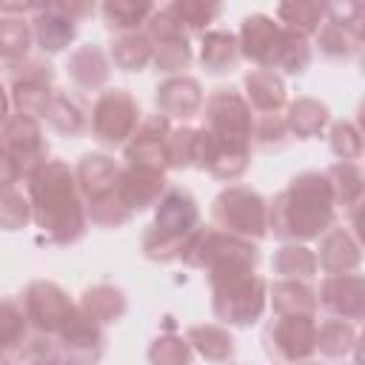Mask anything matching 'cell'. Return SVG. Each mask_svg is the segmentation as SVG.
<instances>
[{"label": "cell", "instance_id": "1", "mask_svg": "<svg viewBox=\"0 0 365 365\" xmlns=\"http://www.w3.org/2000/svg\"><path fill=\"white\" fill-rule=\"evenodd\" d=\"M31 220L57 245L77 242L86 231V208L74 171L60 160H46L34 174L26 177Z\"/></svg>", "mask_w": 365, "mask_h": 365}, {"label": "cell", "instance_id": "2", "mask_svg": "<svg viewBox=\"0 0 365 365\" xmlns=\"http://www.w3.org/2000/svg\"><path fill=\"white\" fill-rule=\"evenodd\" d=\"M334 222V194L328 177L305 171L279 191L268 208V228L282 240H314Z\"/></svg>", "mask_w": 365, "mask_h": 365}, {"label": "cell", "instance_id": "3", "mask_svg": "<svg viewBox=\"0 0 365 365\" xmlns=\"http://www.w3.org/2000/svg\"><path fill=\"white\" fill-rule=\"evenodd\" d=\"M200 222V208L197 200L182 191V188H171L160 197L157 202V214H154V225L145 231L143 237V251L148 259L157 262H168L180 257L182 242L188 240V234L197 228Z\"/></svg>", "mask_w": 365, "mask_h": 365}, {"label": "cell", "instance_id": "4", "mask_svg": "<svg viewBox=\"0 0 365 365\" xmlns=\"http://www.w3.org/2000/svg\"><path fill=\"white\" fill-rule=\"evenodd\" d=\"M214 314L228 325H251L265 311V282L254 268H231L208 274Z\"/></svg>", "mask_w": 365, "mask_h": 365}, {"label": "cell", "instance_id": "5", "mask_svg": "<svg viewBox=\"0 0 365 365\" xmlns=\"http://www.w3.org/2000/svg\"><path fill=\"white\" fill-rule=\"evenodd\" d=\"M211 220L217 231L240 240H259L268 231V205L265 200L245 188V185H231L217 194L211 202Z\"/></svg>", "mask_w": 365, "mask_h": 365}, {"label": "cell", "instance_id": "6", "mask_svg": "<svg viewBox=\"0 0 365 365\" xmlns=\"http://www.w3.org/2000/svg\"><path fill=\"white\" fill-rule=\"evenodd\" d=\"M265 354L279 365H299L317 351V319L314 317H277L265 334Z\"/></svg>", "mask_w": 365, "mask_h": 365}, {"label": "cell", "instance_id": "7", "mask_svg": "<svg viewBox=\"0 0 365 365\" xmlns=\"http://www.w3.org/2000/svg\"><path fill=\"white\" fill-rule=\"evenodd\" d=\"M137 125H140V108L128 91L114 88L97 97L91 108V131L100 143H108V145L125 143Z\"/></svg>", "mask_w": 365, "mask_h": 365}, {"label": "cell", "instance_id": "8", "mask_svg": "<svg viewBox=\"0 0 365 365\" xmlns=\"http://www.w3.org/2000/svg\"><path fill=\"white\" fill-rule=\"evenodd\" d=\"M202 128L211 131L214 137L222 140H240L248 143L251 140V108L245 103V97H240L234 88H217L208 100H205V114H202Z\"/></svg>", "mask_w": 365, "mask_h": 365}, {"label": "cell", "instance_id": "9", "mask_svg": "<svg viewBox=\"0 0 365 365\" xmlns=\"http://www.w3.org/2000/svg\"><path fill=\"white\" fill-rule=\"evenodd\" d=\"M251 160V145L240 140H222L200 128L194 140V165L205 168L217 180H237Z\"/></svg>", "mask_w": 365, "mask_h": 365}, {"label": "cell", "instance_id": "10", "mask_svg": "<svg viewBox=\"0 0 365 365\" xmlns=\"http://www.w3.org/2000/svg\"><path fill=\"white\" fill-rule=\"evenodd\" d=\"M74 308L77 305L66 297V291L57 282L37 279L23 294V314L40 334H57L74 314Z\"/></svg>", "mask_w": 365, "mask_h": 365}, {"label": "cell", "instance_id": "11", "mask_svg": "<svg viewBox=\"0 0 365 365\" xmlns=\"http://www.w3.org/2000/svg\"><path fill=\"white\" fill-rule=\"evenodd\" d=\"M240 57H248L251 63H257L259 68H277L279 54H282V43H285V29L279 23H274L265 14H251L242 20L240 29Z\"/></svg>", "mask_w": 365, "mask_h": 365}, {"label": "cell", "instance_id": "12", "mask_svg": "<svg viewBox=\"0 0 365 365\" xmlns=\"http://www.w3.org/2000/svg\"><path fill=\"white\" fill-rule=\"evenodd\" d=\"M0 140L6 145V151L14 157L17 168L23 177L34 174L43 163H46V143H43V131L37 125L34 117H26V114H14L3 123V131H0Z\"/></svg>", "mask_w": 365, "mask_h": 365}, {"label": "cell", "instance_id": "13", "mask_svg": "<svg viewBox=\"0 0 365 365\" xmlns=\"http://www.w3.org/2000/svg\"><path fill=\"white\" fill-rule=\"evenodd\" d=\"M51 66L40 60H29L26 66H17L14 71V106L26 117H46V108L54 97L51 91Z\"/></svg>", "mask_w": 365, "mask_h": 365}, {"label": "cell", "instance_id": "14", "mask_svg": "<svg viewBox=\"0 0 365 365\" xmlns=\"http://www.w3.org/2000/svg\"><path fill=\"white\" fill-rule=\"evenodd\" d=\"M63 351L68 354L71 362L77 365H97L103 356V331L97 322H91L80 308H74V314L66 319V325L57 331Z\"/></svg>", "mask_w": 365, "mask_h": 365}, {"label": "cell", "instance_id": "15", "mask_svg": "<svg viewBox=\"0 0 365 365\" xmlns=\"http://www.w3.org/2000/svg\"><path fill=\"white\" fill-rule=\"evenodd\" d=\"M165 194V174L151 165H128L117 177V197L123 205L134 214L148 205H157L160 197Z\"/></svg>", "mask_w": 365, "mask_h": 365}, {"label": "cell", "instance_id": "16", "mask_svg": "<svg viewBox=\"0 0 365 365\" xmlns=\"http://www.w3.org/2000/svg\"><path fill=\"white\" fill-rule=\"evenodd\" d=\"M336 319H362L365 314V282L359 274H334L322 282L319 299Z\"/></svg>", "mask_w": 365, "mask_h": 365}, {"label": "cell", "instance_id": "17", "mask_svg": "<svg viewBox=\"0 0 365 365\" xmlns=\"http://www.w3.org/2000/svg\"><path fill=\"white\" fill-rule=\"evenodd\" d=\"M171 125L165 117L154 114L148 120H143L134 134L131 143L125 145V160L128 165H151V168H165V137H168Z\"/></svg>", "mask_w": 365, "mask_h": 365}, {"label": "cell", "instance_id": "18", "mask_svg": "<svg viewBox=\"0 0 365 365\" xmlns=\"http://www.w3.org/2000/svg\"><path fill=\"white\" fill-rule=\"evenodd\" d=\"M157 108L160 117H180L188 120L202 108V88L194 77H171L157 86Z\"/></svg>", "mask_w": 365, "mask_h": 365}, {"label": "cell", "instance_id": "19", "mask_svg": "<svg viewBox=\"0 0 365 365\" xmlns=\"http://www.w3.org/2000/svg\"><path fill=\"white\" fill-rule=\"evenodd\" d=\"M317 265H322L331 277L334 274H351L359 265V245L351 237V231L345 228H328L322 242H319V259Z\"/></svg>", "mask_w": 365, "mask_h": 365}, {"label": "cell", "instance_id": "20", "mask_svg": "<svg viewBox=\"0 0 365 365\" xmlns=\"http://www.w3.org/2000/svg\"><path fill=\"white\" fill-rule=\"evenodd\" d=\"M245 103L259 114H277L285 106V83L271 68H254L245 77Z\"/></svg>", "mask_w": 365, "mask_h": 365}, {"label": "cell", "instance_id": "21", "mask_svg": "<svg viewBox=\"0 0 365 365\" xmlns=\"http://www.w3.org/2000/svg\"><path fill=\"white\" fill-rule=\"evenodd\" d=\"M77 34V20L66 17L63 11H57L51 3L40 6L34 11V37L40 43L43 51H60L66 48Z\"/></svg>", "mask_w": 365, "mask_h": 365}, {"label": "cell", "instance_id": "22", "mask_svg": "<svg viewBox=\"0 0 365 365\" xmlns=\"http://www.w3.org/2000/svg\"><path fill=\"white\" fill-rule=\"evenodd\" d=\"M117 177H120V168L106 154H86L80 160V165H77V174H74L77 188L83 191L86 200L100 197L106 191H114L117 188Z\"/></svg>", "mask_w": 365, "mask_h": 365}, {"label": "cell", "instance_id": "23", "mask_svg": "<svg viewBox=\"0 0 365 365\" xmlns=\"http://www.w3.org/2000/svg\"><path fill=\"white\" fill-rule=\"evenodd\" d=\"M68 77L80 86V88H100L108 80V57L100 46H80L68 54Z\"/></svg>", "mask_w": 365, "mask_h": 365}, {"label": "cell", "instance_id": "24", "mask_svg": "<svg viewBox=\"0 0 365 365\" xmlns=\"http://www.w3.org/2000/svg\"><path fill=\"white\" fill-rule=\"evenodd\" d=\"M77 308H80L91 322H97V325L103 328V325H111V322L123 319L128 302H125V297H123L120 288H114V285H94V288H88V291L80 297V305H77Z\"/></svg>", "mask_w": 365, "mask_h": 365}, {"label": "cell", "instance_id": "25", "mask_svg": "<svg viewBox=\"0 0 365 365\" xmlns=\"http://www.w3.org/2000/svg\"><path fill=\"white\" fill-rule=\"evenodd\" d=\"M200 60H202L205 71H211V74L234 71L237 63H240V43H237V37L231 31H222V29L205 31L202 48H200Z\"/></svg>", "mask_w": 365, "mask_h": 365}, {"label": "cell", "instance_id": "26", "mask_svg": "<svg viewBox=\"0 0 365 365\" xmlns=\"http://www.w3.org/2000/svg\"><path fill=\"white\" fill-rule=\"evenodd\" d=\"M271 299H274L277 317H314L319 305L314 291L297 279H279L271 291Z\"/></svg>", "mask_w": 365, "mask_h": 365}, {"label": "cell", "instance_id": "27", "mask_svg": "<svg viewBox=\"0 0 365 365\" xmlns=\"http://www.w3.org/2000/svg\"><path fill=\"white\" fill-rule=\"evenodd\" d=\"M328 123V108L325 103L314 100V97H299L288 106V114H285V125L291 134L308 140V137H317Z\"/></svg>", "mask_w": 365, "mask_h": 365}, {"label": "cell", "instance_id": "28", "mask_svg": "<svg viewBox=\"0 0 365 365\" xmlns=\"http://www.w3.org/2000/svg\"><path fill=\"white\" fill-rule=\"evenodd\" d=\"M328 185H331V194H334V205L339 202L342 208L348 211H356L359 200H362V171L356 168V163H334L328 171Z\"/></svg>", "mask_w": 365, "mask_h": 365}, {"label": "cell", "instance_id": "29", "mask_svg": "<svg viewBox=\"0 0 365 365\" xmlns=\"http://www.w3.org/2000/svg\"><path fill=\"white\" fill-rule=\"evenodd\" d=\"M185 342L197 354H202L208 362H225L234 354V339L220 325H194V328H188Z\"/></svg>", "mask_w": 365, "mask_h": 365}, {"label": "cell", "instance_id": "30", "mask_svg": "<svg viewBox=\"0 0 365 365\" xmlns=\"http://www.w3.org/2000/svg\"><path fill=\"white\" fill-rule=\"evenodd\" d=\"M111 60L123 71H140L154 60V46H151V40L145 34L128 31V34H120L111 43Z\"/></svg>", "mask_w": 365, "mask_h": 365}, {"label": "cell", "instance_id": "31", "mask_svg": "<svg viewBox=\"0 0 365 365\" xmlns=\"http://www.w3.org/2000/svg\"><path fill=\"white\" fill-rule=\"evenodd\" d=\"M100 11H103L106 26L111 31L128 34V31H137V26L148 23V17L154 14V6L151 3H134V0H108L100 6Z\"/></svg>", "mask_w": 365, "mask_h": 365}, {"label": "cell", "instance_id": "32", "mask_svg": "<svg viewBox=\"0 0 365 365\" xmlns=\"http://www.w3.org/2000/svg\"><path fill=\"white\" fill-rule=\"evenodd\" d=\"M354 345H356V328H354V322L331 317V319H322L317 325V351H322L325 356H331V359L345 356Z\"/></svg>", "mask_w": 365, "mask_h": 365}, {"label": "cell", "instance_id": "33", "mask_svg": "<svg viewBox=\"0 0 365 365\" xmlns=\"http://www.w3.org/2000/svg\"><path fill=\"white\" fill-rule=\"evenodd\" d=\"M274 274H279L282 279H308L317 271V254L308 251L305 245H282L274 254Z\"/></svg>", "mask_w": 365, "mask_h": 365}, {"label": "cell", "instance_id": "34", "mask_svg": "<svg viewBox=\"0 0 365 365\" xmlns=\"http://www.w3.org/2000/svg\"><path fill=\"white\" fill-rule=\"evenodd\" d=\"M325 9L328 6H322V3H282L277 9V17L285 23L282 29L308 37V34H314L319 29V23L325 17Z\"/></svg>", "mask_w": 365, "mask_h": 365}, {"label": "cell", "instance_id": "35", "mask_svg": "<svg viewBox=\"0 0 365 365\" xmlns=\"http://www.w3.org/2000/svg\"><path fill=\"white\" fill-rule=\"evenodd\" d=\"M46 120L60 131V134H80L86 128V111L83 106L68 97V94H54L48 108H46Z\"/></svg>", "mask_w": 365, "mask_h": 365}, {"label": "cell", "instance_id": "36", "mask_svg": "<svg viewBox=\"0 0 365 365\" xmlns=\"http://www.w3.org/2000/svg\"><path fill=\"white\" fill-rule=\"evenodd\" d=\"M317 31H319V34H317V43H319V51H322L325 57L345 60V57H351V54L359 48V43H362L351 29L339 26L336 20H325Z\"/></svg>", "mask_w": 365, "mask_h": 365}, {"label": "cell", "instance_id": "37", "mask_svg": "<svg viewBox=\"0 0 365 365\" xmlns=\"http://www.w3.org/2000/svg\"><path fill=\"white\" fill-rule=\"evenodd\" d=\"M31 46V29L23 17H0V57L20 60Z\"/></svg>", "mask_w": 365, "mask_h": 365}, {"label": "cell", "instance_id": "38", "mask_svg": "<svg viewBox=\"0 0 365 365\" xmlns=\"http://www.w3.org/2000/svg\"><path fill=\"white\" fill-rule=\"evenodd\" d=\"M26 314L17 302L0 299V351H14L26 345Z\"/></svg>", "mask_w": 365, "mask_h": 365}, {"label": "cell", "instance_id": "39", "mask_svg": "<svg viewBox=\"0 0 365 365\" xmlns=\"http://www.w3.org/2000/svg\"><path fill=\"white\" fill-rule=\"evenodd\" d=\"M86 214H88V220L94 225H103V228H117V225H123V222L131 220V211L117 197V188L114 191H106L100 197H91Z\"/></svg>", "mask_w": 365, "mask_h": 365}, {"label": "cell", "instance_id": "40", "mask_svg": "<svg viewBox=\"0 0 365 365\" xmlns=\"http://www.w3.org/2000/svg\"><path fill=\"white\" fill-rule=\"evenodd\" d=\"M148 359L151 365H191V345L177 334H165L151 342Z\"/></svg>", "mask_w": 365, "mask_h": 365}, {"label": "cell", "instance_id": "41", "mask_svg": "<svg viewBox=\"0 0 365 365\" xmlns=\"http://www.w3.org/2000/svg\"><path fill=\"white\" fill-rule=\"evenodd\" d=\"M168 9L182 29H197V31L205 29L220 14V3H202V0H177Z\"/></svg>", "mask_w": 365, "mask_h": 365}, {"label": "cell", "instance_id": "42", "mask_svg": "<svg viewBox=\"0 0 365 365\" xmlns=\"http://www.w3.org/2000/svg\"><path fill=\"white\" fill-rule=\"evenodd\" d=\"M31 220V205L14 188H0V228L20 231Z\"/></svg>", "mask_w": 365, "mask_h": 365}, {"label": "cell", "instance_id": "43", "mask_svg": "<svg viewBox=\"0 0 365 365\" xmlns=\"http://www.w3.org/2000/svg\"><path fill=\"white\" fill-rule=\"evenodd\" d=\"M194 128H174L165 137V165L171 168H188L194 165Z\"/></svg>", "mask_w": 365, "mask_h": 365}, {"label": "cell", "instance_id": "44", "mask_svg": "<svg viewBox=\"0 0 365 365\" xmlns=\"http://www.w3.org/2000/svg\"><path fill=\"white\" fill-rule=\"evenodd\" d=\"M311 63V48H308V40L302 34H294L285 29V43H282V54H279V63L277 68H282L285 74H302Z\"/></svg>", "mask_w": 365, "mask_h": 365}, {"label": "cell", "instance_id": "45", "mask_svg": "<svg viewBox=\"0 0 365 365\" xmlns=\"http://www.w3.org/2000/svg\"><path fill=\"white\" fill-rule=\"evenodd\" d=\"M331 151L345 163L359 160V154H362L359 128L354 123H334V128H331Z\"/></svg>", "mask_w": 365, "mask_h": 365}, {"label": "cell", "instance_id": "46", "mask_svg": "<svg viewBox=\"0 0 365 365\" xmlns=\"http://www.w3.org/2000/svg\"><path fill=\"white\" fill-rule=\"evenodd\" d=\"M145 29H148V40H151V46H163V43H171V40H180V37H185V29L177 23V17L171 14V9L165 6V9H154V14L148 17V23H145Z\"/></svg>", "mask_w": 365, "mask_h": 365}, {"label": "cell", "instance_id": "47", "mask_svg": "<svg viewBox=\"0 0 365 365\" xmlns=\"http://www.w3.org/2000/svg\"><path fill=\"white\" fill-rule=\"evenodd\" d=\"M188 63H191V46H188L185 37L163 43V46H154V66H157V71H180Z\"/></svg>", "mask_w": 365, "mask_h": 365}, {"label": "cell", "instance_id": "48", "mask_svg": "<svg viewBox=\"0 0 365 365\" xmlns=\"http://www.w3.org/2000/svg\"><path fill=\"white\" fill-rule=\"evenodd\" d=\"M251 131L257 134V140L262 145H279L282 137L288 134V125H285V117H279V114H259V120H254Z\"/></svg>", "mask_w": 365, "mask_h": 365}, {"label": "cell", "instance_id": "49", "mask_svg": "<svg viewBox=\"0 0 365 365\" xmlns=\"http://www.w3.org/2000/svg\"><path fill=\"white\" fill-rule=\"evenodd\" d=\"M57 362V351L48 339L37 336L31 342H26L20 348V356H17V365H54Z\"/></svg>", "mask_w": 365, "mask_h": 365}, {"label": "cell", "instance_id": "50", "mask_svg": "<svg viewBox=\"0 0 365 365\" xmlns=\"http://www.w3.org/2000/svg\"><path fill=\"white\" fill-rule=\"evenodd\" d=\"M20 180V168L14 163V157L6 151L3 140H0V188H11Z\"/></svg>", "mask_w": 365, "mask_h": 365}, {"label": "cell", "instance_id": "51", "mask_svg": "<svg viewBox=\"0 0 365 365\" xmlns=\"http://www.w3.org/2000/svg\"><path fill=\"white\" fill-rule=\"evenodd\" d=\"M9 120V97H6V88L0 86V125Z\"/></svg>", "mask_w": 365, "mask_h": 365}, {"label": "cell", "instance_id": "52", "mask_svg": "<svg viewBox=\"0 0 365 365\" xmlns=\"http://www.w3.org/2000/svg\"><path fill=\"white\" fill-rule=\"evenodd\" d=\"M54 365H77V362H71V359H57Z\"/></svg>", "mask_w": 365, "mask_h": 365}, {"label": "cell", "instance_id": "53", "mask_svg": "<svg viewBox=\"0 0 365 365\" xmlns=\"http://www.w3.org/2000/svg\"><path fill=\"white\" fill-rule=\"evenodd\" d=\"M0 365H11V362L6 359V354H3V351H0Z\"/></svg>", "mask_w": 365, "mask_h": 365}, {"label": "cell", "instance_id": "54", "mask_svg": "<svg viewBox=\"0 0 365 365\" xmlns=\"http://www.w3.org/2000/svg\"><path fill=\"white\" fill-rule=\"evenodd\" d=\"M302 365H314V362H302Z\"/></svg>", "mask_w": 365, "mask_h": 365}]
</instances>
